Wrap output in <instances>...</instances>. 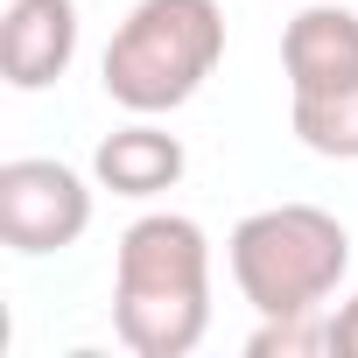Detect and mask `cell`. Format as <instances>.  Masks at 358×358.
Returning <instances> with one entry per match:
<instances>
[{
    "label": "cell",
    "mask_w": 358,
    "mask_h": 358,
    "mask_svg": "<svg viewBox=\"0 0 358 358\" xmlns=\"http://www.w3.org/2000/svg\"><path fill=\"white\" fill-rule=\"evenodd\" d=\"M211 323V246L197 218H134L113 253V330L141 358H183Z\"/></svg>",
    "instance_id": "6da1fadb"
},
{
    "label": "cell",
    "mask_w": 358,
    "mask_h": 358,
    "mask_svg": "<svg viewBox=\"0 0 358 358\" xmlns=\"http://www.w3.org/2000/svg\"><path fill=\"white\" fill-rule=\"evenodd\" d=\"M218 50H225L218 0H134L99 71L127 113H169L211 78Z\"/></svg>",
    "instance_id": "7a4b0ae2"
},
{
    "label": "cell",
    "mask_w": 358,
    "mask_h": 358,
    "mask_svg": "<svg viewBox=\"0 0 358 358\" xmlns=\"http://www.w3.org/2000/svg\"><path fill=\"white\" fill-rule=\"evenodd\" d=\"M351 267V239L316 204H274L232 225V274L260 316L316 309Z\"/></svg>",
    "instance_id": "3957f363"
},
{
    "label": "cell",
    "mask_w": 358,
    "mask_h": 358,
    "mask_svg": "<svg viewBox=\"0 0 358 358\" xmlns=\"http://www.w3.org/2000/svg\"><path fill=\"white\" fill-rule=\"evenodd\" d=\"M92 225V190L78 183V169L22 155L0 162V239L15 253H57Z\"/></svg>",
    "instance_id": "277c9868"
},
{
    "label": "cell",
    "mask_w": 358,
    "mask_h": 358,
    "mask_svg": "<svg viewBox=\"0 0 358 358\" xmlns=\"http://www.w3.org/2000/svg\"><path fill=\"white\" fill-rule=\"evenodd\" d=\"M71 50H78V8L71 0H15L0 15V78L22 85V92L64 78Z\"/></svg>",
    "instance_id": "5b68a950"
},
{
    "label": "cell",
    "mask_w": 358,
    "mask_h": 358,
    "mask_svg": "<svg viewBox=\"0 0 358 358\" xmlns=\"http://www.w3.org/2000/svg\"><path fill=\"white\" fill-rule=\"evenodd\" d=\"M288 92H330L358 78V15L351 8H302L281 36Z\"/></svg>",
    "instance_id": "8992f818"
},
{
    "label": "cell",
    "mask_w": 358,
    "mask_h": 358,
    "mask_svg": "<svg viewBox=\"0 0 358 358\" xmlns=\"http://www.w3.org/2000/svg\"><path fill=\"white\" fill-rule=\"evenodd\" d=\"M92 169H99V183L113 197H155V190H169L176 176H183V141L148 127V120H134V127H120V134L99 141Z\"/></svg>",
    "instance_id": "52a82bcc"
},
{
    "label": "cell",
    "mask_w": 358,
    "mask_h": 358,
    "mask_svg": "<svg viewBox=\"0 0 358 358\" xmlns=\"http://www.w3.org/2000/svg\"><path fill=\"white\" fill-rule=\"evenodd\" d=\"M295 134L316 155L358 162V78L330 85V92H295Z\"/></svg>",
    "instance_id": "ba28073f"
},
{
    "label": "cell",
    "mask_w": 358,
    "mask_h": 358,
    "mask_svg": "<svg viewBox=\"0 0 358 358\" xmlns=\"http://www.w3.org/2000/svg\"><path fill=\"white\" fill-rule=\"evenodd\" d=\"M246 351L253 358H309V351H330V323H309V309L302 316H267Z\"/></svg>",
    "instance_id": "9c48e42d"
},
{
    "label": "cell",
    "mask_w": 358,
    "mask_h": 358,
    "mask_svg": "<svg viewBox=\"0 0 358 358\" xmlns=\"http://www.w3.org/2000/svg\"><path fill=\"white\" fill-rule=\"evenodd\" d=\"M330 351H337V358H358V295L330 316Z\"/></svg>",
    "instance_id": "30bf717a"
}]
</instances>
